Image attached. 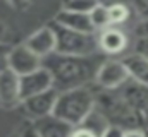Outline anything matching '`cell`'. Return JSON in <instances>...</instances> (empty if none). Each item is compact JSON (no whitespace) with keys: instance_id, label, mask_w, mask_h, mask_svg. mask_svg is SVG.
I'll use <instances>...</instances> for the list:
<instances>
[{"instance_id":"obj_28","label":"cell","mask_w":148,"mask_h":137,"mask_svg":"<svg viewBox=\"0 0 148 137\" xmlns=\"http://www.w3.org/2000/svg\"><path fill=\"white\" fill-rule=\"evenodd\" d=\"M7 34V26L3 22H0V43H3V38Z\"/></svg>"},{"instance_id":"obj_22","label":"cell","mask_w":148,"mask_h":137,"mask_svg":"<svg viewBox=\"0 0 148 137\" xmlns=\"http://www.w3.org/2000/svg\"><path fill=\"white\" fill-rule=\"evenodd\" d=\"M102 137H124V129L119 125H109L107 130L102 134Z\"/></svg>"},{"instance_id":"obj_1","label":"cell","mask_w":148,"mask_h":137,"mask_svg":"<svg viewBox=\"0 0 148 137\" xmlns=\"http://www.w3.org/2000/svg\"><path fill=\"white\" fill-rule=\"evenodd\" d=\"M103 60H100L97 55H60V53H50L43 58V67L48 68L53 79V87L62 93L76 87H83L88 82L95 81L98 67Z\"/></svg>"},{"instance_id":"obj_15","label":"cell","mask_w":148,"mask_h":137,"mask_svg":"<svg viewBox=\"0 0 148 137\" xmlns=\"http://www.w3.org/2000/svg\"><path fill=\"white\" fill-rule=\"evenodd\" d=\"M122 62L127 68L131 81H136L143 86H148V58L145 55L134 52L131 55H126L122 58Z\"/></svg>"},{"instance_id":"obj_17","label":"cell","mask_w":148,"mask_h":137,"mask_svg":"<svg viewBox=\"0 0 148 137\" xmlns=\"http://www.w3.org/2000/svg\"><path fill=\"white\" fill-rule=\"evenodd\" d=\"M103 5H107V9H109V17H110L112 26H121L131 17V9H129V5L126 2L115 0V2L103 3Z\"/></svg>"},{"instance_id":"obj_16","label":"cell","mask_w":148,"mask_h":137,"mask_svg":"<svg viewBox=\"0 0 148 137\" xmlns=\"http://www.w3.org/2000/svg\"><path fill=\"white\" fill-rule=\"evenodd\" d=\"M79 125H83V127H86V129H90L91 132H95L98 137H102V134L107 130V127L110 125V122L107 120V117L97 108V104H95V108L90 111V115L79 123Z\"/></svg>"},{"instance_id":"obj_3","label":"cell","mask_w":148,"mask_h":137,"mask_svg":"<svg viewBox=\"0 0 148 137\" xmlns=\"http://www.w3.org/2000/svg\"><path fill=\"white\" fill-rule=\"evenodd\" d=\"M55 33V53L60 55H97L98 48V36L95 33H81L76 29L64 28L57 22L50 24Z\"/></svg>"},{"instance_id":"obj_18","label":"cell","mask_w":148,"mask_h":137,"mask_svg":"<svg viewBox=\"0 0 148 137\" xmlns=\"http://www.w3.org/2000/svg\"><path fill=\"white\" fill-rule=\"evenodd\" d=\"M90 21H91V24H93L95 31H102V29H105V28L112 26V24H110V17H109V9H107V5L98 3V5L90 12Z\"/></svg>"},{"instance_id":"obj_12","label":"cell","mask_w":148,"mask_h":137,"mask_svg":"<svg viewBox=\"0 0 148 137\" xmlns=\"http://www.w3.org/2000/svg\"><path fill=\"white\" fill-rule=\"evenodd\" d=\"M55 43H57V39H55V33H53L52 26L40 28L24 41V45L41 58H45L47 55L55 52Z\"/></svg>"},{"instance_id":"obj_10","label":"cell","mask_w":148,"mask_h":137,"mask_svg":"<svg viewBox=\"0 0 148 137\" xmlns=\"http://www.w3.org/2000/svg\"><path fill=\"white\" fill-rule=\"evenodd\" d=\"M129 45L127 34L117 26H109L98 34V48L105 55H121Z\"/></svg>"},{"instance_id":"obj_26","label":"cell","mask_w":148,"mask_h":137,"mask_svg":"<svg viewBox=\"0 0 148 137\" xmlns=\"http://www.w3.org/2000/svg\"><path fill=\"white\" fill-rule=\"evenodd\" d=\"M12 7H16V9H26L28 7V3H29V0H7Z\"/></svg>"},{"instance_id":"obj_24","label":"cell","mask_w":148,"mask_h":137,"mask_svg":"<svg viewBox=\"0 0 148 137\" xmlns=\"http://www.w3.org/2000/svg\"><path fill=\"white\" fill-rule=\"evenodd\" d=\"M136 52L141 53V55H145L148 58V38L140 36V39H138V43H136Z\"/></svg>"},{"instance_id":"obj_9","label":"cell","mask_w":148,"mask_h":137,"mask_svg":"<svg viewBox=\"0 0 148 137\" xmlns=\"http://www.w3.org/2000/svg\"><path fill=\"white\" fill-rule=\"evenodd\" d=\"M21 104V77L5 67L0 70V106L10 108Z\"/></svg>"},{"instance_id":"obj_19","label":"cell","mask_w":148,"mask_h":137,"mask_svg":"<svg viewBox=\"0 0 148 137\" xmlns=\"http://www.w3.org/2000/svg\"><path fill=\"white\" fill-rule=\"evenodd\" d=\"M98 3H100V0H62V9L71 10V12L90 14Z\"/></svg>"},{"instance_id":"obj_7","label":"cell","mask_w":148,"mask_h":137,"mask_svg":"<svg viewBox=\"0 0 148 137\" xmlns=\"http://www.w3.org/2000/svg\"><path fill=\"white\" fill-rule=\"evenodd\" d=\"M57 96H59V91L55 87H50L40 94H35V96H29L26 100L21 101V106L24 110V113L31 118H43V117H48L52 115L53 111V106H55V101H57Z\"/></svg>"},{"instance_id":"obj_14","label":"cell","mask_w":148,"mask_h":137,"mask_svg":"<svg viewBox=\"0 0 148 137\" xmlns=\"http://www.w3.org/2000/svg\"><path fill=\"white\" fill-rule=\"evenodd\" d=\"M35 125L41 137H71V132L74 129L71 123H67L53 115L38 118Z\"/></svg>"},{"instance_id":"obj_11","label":"cell","mask_w":148,"mask_h":137,"mask_svg":"<svg viewBox=\"0 0 148 137\" xmlns=\"http://www.w3.org/2000/svg\"><path fill=\"white\" fill-rule=\"evenodd\" d=\"M117 91L124 101L145 118V111L148 110V86H143V84L129 79Z\"/></svg>"},{"instance_id":"obj_21","label":"cell","mask_w":148,"mask_h":137,"mask_svg":"<svg viewBox=\"0 0 148 137\" xmlns=\"http://www.w3.org/2000/svg\"><path fill=\"white\" fill-rule=\"evenodd\" d=\"M71 137H98L95 132H91L90 129L83 127V125H76L71 132Z\"/></svg>"},{"instance_id":"obj_23","label":"cell","mask_w":148,"mask_h":137,"mask_svg":"<svg viewBox=\"0 0 148 137\" xmlns=\"http://www.w3.org/2000/svg\"><path fill=\"white\" fill-rule=\"evenodd\" d=\"M10 52V46L5 43H0V70L7 67V55Z\"/></svg>"},{"instance_id":"obj_25","label":"cell","mask_w":148,"mask_h":137,"mask_svg":"<svg viewBox=\"0 0 148 137\" xmlns=\"http://www.w3.org/2000/svg\"><path fill=\"white\" fill-rule=\"evenodd\" d=\"M124 137H148V134L140 127H131V129H124Z\"/></svg>"},{"instance_id":"obj_20","label":"cell","mask_w":148,"mask_h":137,"mask_svg":"<svg viewBox=\"0 0 148 137\" xmlns=\"http://www.w3.org/2000/svg\"><path fill=\"white\" fill-rule=\"evenodd\" d=\"M12 137H41L35 123H23Z\"/></svg>"},{"instance_id":"obj_13","label":"cell","mask_w":148,"mask_h":137,"mask_svg":"<svg viewBox=\"0 0 148 137\" xmlns=\"http://www.w3.org/2000/svg\"><path fill=\"white\" fill-rule=\"evenodd\" d=\"M53 22L64 26V28H69V29H76V31H81V33H97L91 21H90V14H83V12H71V10H60Z\"/></svg>"},{"instance_id":"obj_29","label":"cell","mask_w":148,"mask_h":137,"mask_svg":"<svg viewBox=\"0 0 148 137\" xmlns=\"http://www.w3.org/2000/svg\"><path fill=\"white\" fill-rule=\"evenodd\" d=\"M145 118H147V120H148V110H147V111H145Z\"/></svg>"},{"instance_id":"obj_4","label":"cell","mask_w":148,"mask_h":137,"mask_svg":"<svg viewBox=\"0 0 148 137\" xmlns=\"http://www.w3.org/2000/svg\"><path fill=\"white\" fill-rule=\"evenodd\" d=\"M105 93H102L97 98V108L107 117V120L112 125H119L122 129H131V127H140V120L141 115L138 111H134L127 103L122 100V96L119 94L117 89H103Z\"/></svg>"},{"instance_id":"obj_6","label":"cell","mask_w":148,"mask_h":137,"mask_svg":"<svg viewBox=\"0 0 148 137\" xmlns=\"http://www.w3.org/2000/svg\"><path fill=\"white\" fill-rule=\"evenodd\" d=\"M41 65H43V58L38 57L36 53H33L24 43L10 48V52L7 55V67L12 68L19 77L36 70Z\"/></svg>"},{"instance_id":"obj_27","label":"cell","mask_w":148,"mask_h":137,"mask_svg":"<svg viewBox=\"0 0 148 137\" xmlns=\"http://www.w3.org/2000/svg\"><path fill=\"white\" fill-rule=\"evenodd\" d=\"M140 36L148 38V17H145V19H143V22L140 24Z\"/></svg>"},{"instance_id":"obj_2","label":"cell","mask_w":148,"mask_h":137,"mask_svg":"<svg viewBox=\"0 0 148 137\" xmlns=\"http://www.w3.org/2000/svg\"><path fill=\"white\" fill-rule=\"evenodd\" d=\"M95 104H97L95 94L86 86H83V87L59 93L52 115L76 127L90 115Z\"/></svg>"},{"instance_id":"obj_8","label":"cell","mask_w":148,"mask_h":137,"mask_svg":"<svg viewBox=\"0 0 148 137\" xmlns=\"http://www.w3.org/2000/svg\"><path fill=\"white\" fill-rule=\"evenodd\" d=\"M50 87H53L52 74L48 72L47 67L41 65L40 68L26 74V75H21V101L29 96L40 94Z\"/></svg>"},{"instance_id":"obj_5","label":"cell","mask_w":148,"mask_h":137,"mask_svg":"<svg viewBox=\"0 0 148 137\" xmlns=\"http://www.w3.org/2000/svg\"><path fill=\"white\" fill-rule=\"evenodd\" d=\"M127 81H129L127 68H126V65H124L122 60H117V58L103 60L102 65L98 67L97 77H95V82H97L102 89H109V91L119 89V87L124 86Z\"/></svg>"}]
</instances>
